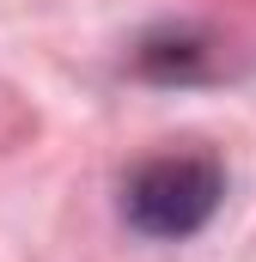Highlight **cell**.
<instances>
[{
  "label": "cell",
  "instance_id": "1",
  "mask_svg": "<svg viewBox=\"0 0 256 262\" xmlns=\"http://www.w3.org/2000/svg\"><path fill=\"white\" fill-rule=\"evenodd\" d=\"M226 195L220 183V165L201 159V152H171V159H153L128 177V220L146 232V238H189L214 220V207Z\"/></svg>",
  "mask_w": 256,
  "mask_h": 262
}]
</instances>
